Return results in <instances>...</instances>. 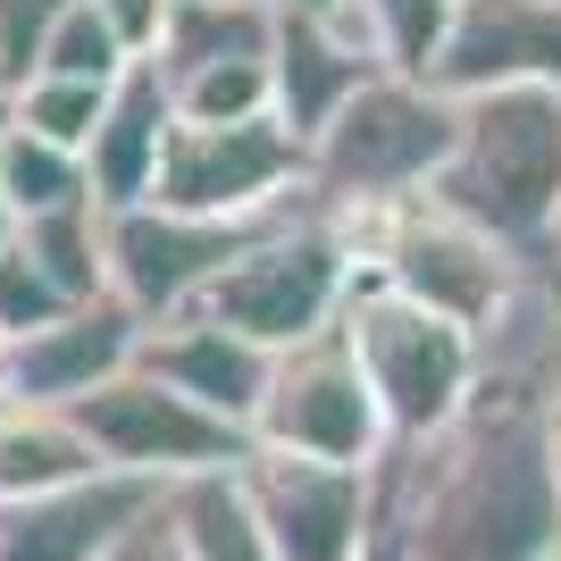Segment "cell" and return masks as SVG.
<instances>
[{
    "label": "cell",
    "mask_w": 561,
    "mask_h": 561,
    "mask_svg": "<svg viewBox=\"0 0 561 561\" xmlns=\"http://www.w3.org/2000/svg\"><path fill=\"white\" fill-rule=\"evenodd\" d=\"M93 9L117 25V43H126V50L142 59V50L160 43V25H168V9H176V0H93Z\"/></svg>",
    "instance_id": "28"
},
{
    "label": "cell",
    "mask_w": 561,
    "mask_h": 561,
    "mask_svg": "<svg viewBox=\"0 0 561 561\" xmlns=\"http://www.w3.org/2000/svg\"><path fill=\"white\" fill-rule=\"evenodd\" d=\"M260 227H268V218H202V210H168V202L110 210V294L135 310L142 328H151V319H176V310H193L210 294V277Z\"/></svg>",
    "instance_id": "10"
},
{
    "label": "cell",
    "mask_w": 561,
    "mask_h": 561,
    "mask_svg": "<svg viewBox=\"0 0 561 561\" xmlns=\"http://www.w3.org/2000/svg\"><path fill=\"white\" fill-rule=\"evenodd\" d=\"M561 537V478L545 453V394L478 386L420 445L377 453L369 561H537Z\"/></svg>",
    "instance_id": "1"
},
{
    "label": "cell",
    "mask_w": 561,
    "mask_h": 561,
    "mask_svg": "<svg viewBox=\"0 0 561 561\" xmlns=\"http://www.w3.org/2000/svg\"><path fill=\"white\" fill-rule=\"evenodd\" d=\"M436 84L453 101L494 84H561V0H461Z\"/></svg>",
    "instance_id": "13"
},
{
    "label": "cell",
    "mask_w": 561,
    "mask_h": 561,
    "mask_svg": "<svg viewBox=\"0 0 561 561\" xmlns=\"http://www.w3.org/2000/svg\"><path fill=\"white\" fill-rule=\"evenodd\" d=\"M310 176V142L285 126L277 110L260 117H227V126H202V117H176V135L160 151V193L168 210H202V218H277L302 202Z\"/></svg>",
    "instance_id": "6"
},
{
    "label": "cell",
    "mask_w": 561,
    "mask_h": 561,
    "mask_svg": "<svg viewBox=\"0 0 561 561\" xmlns=\"http://www.w3.org/2000/svg\"><path fill=\"white\" fill-rule=\"evenodd\" d=\"M68 310V294L25 260V243H9L0 252V344H18V335H34V328H50Z\"/></svg>",
    "instance_id": "27"
},
{
    "label": "cell",
    "mask_w": 561,
    "mask_h": 561,
    "mask_svg": "<svg viewBox=\"0 0 561 561\" xmlns=\"http://www.w3.org/2000/svg\"><path fill=\"white\" fill-rule=\"evenodd\" d=\"M252 445L319 453V461H377L386 453V411H377L369 377H360V352H352L344 319L328 335H310V344L268 352Z\"/></svg>",
    "instance_id": "8"
},
{
    "label": "cell",
    "mask_w": 561,
    "mask_h": 561,
    "mask_svg": "<svg viewBox=\"0 0 561 561\" xmlns=\"http://www.w3.org/2000/svg\"><path fill=\"white\" fill-rule=\"evenodd\" d=\"M461 135V101L427 76L377 68L344 110L310 135V176L302 193L319 210H386V202H420L453 160Z\"/></svg>",
    "instance_id": "3"
},
{
    "label": "cell",
    "mask_w": 561,
    "mask_h": 561,
    "mask_svg": "<svg viewBox=\"0 0 561 561\" xmlns=\"http://www.w3.org/2000/svg\"><path fill=\"white\" fill-rule=\"evenodd\" d=\"M168 528H176V553L185 561H277L268 537H260L252 503L234 486V469H202V478H176L160 494Z\"/></svg>",
    "instance_id": "18"
},
{
    "label": "cell",
    "mask_w": 561,
    "mask_h": 561,
    "mask_svg": "<svg viewBox=\"0 0 561 561\" xmlns=\"http://www.w3.org/2000/svg\"><path fill=\"white\" fill-rule=\"evenodd\" d=\"M9 243H18V210H9V202H0V252H9Z\"/></svg>",
    "instance_id": "32"
},
{
    "label": "cell",
    "mask_w": 561,
    "mask_h": 561,
    "mask_svg": "<svg viewBox=\"0 0 561 561\" xmlns=\"http://www.w3.org/2000/svg\"><path fill=\"white\" fill-rule=\"evenodd\" d=\"M377 25V59L394 76H427L436 84V59H445L453 43V9L461 0H360Z\"/></svg>",
    "instance_id": "23"
},
{
    "label": "cell",
    "mask_w": 561,
    "mask_h": 561,
    "mask_svg": "<svg viewBox=\"0 0 561 561\" xmlns=\"http://www.w3.org/2000/svg\"><path fill=\"white\" fill-rule=\"evenodd\" d=\"M545 453H553V478H561V386L545 394Z\"/></svg>",
    "instance_id": "30"
},
{
    "label": "cell",
    "mask_w": 561,
    "mask_h": 561,
    "mask_svg": "<svg viewBox=\"0 0 561 561\" xmlns=\"http://www.w3.org/2000/svg\"><path fill=\"white\" fill-rule=\"evenodd\" d=\"M110 561H185V553H176V528H168L160 503H151V512H142L135 528L117 537V553H110Z\"/></svg>",
    "instance_id": "29"
},
{
    "label": "cell",
    "mask_w": 561,
    "mask_h": 561,
    "mask_svg": "<svg viewBox=\"0 0 561 561\" xmlns=\"http://www.w3.org/2000/svg\"><path fill=\"white\" fill-rule=\"evenodd\" d=\"M252 9H268V18H319L328 0H252Z\"/></svg>",
    "instance_id": "31"
},
{
    "label": "cell",
    "mask_w": 561,
    "mask_h": 561,
    "mask_svg": "<svg viewBox=\"0 0 561 561\" xmlns=\"http://www.w3.org/2000/svg\"><path fill=\"white\" fill-rule=\"evenodd\" d=\"M68 420L84 427L101 469H126V478H151V486H176V478H202V469H234L252 453V427L202 411L193 394L160 386L151 369H117L110 386L68 402Z\"/></svg>",
    "instance_id": "7"
},
{
    "label": "cell",
    "mask_w": 561,
    "mask_h": 561,
    "mask_svg": "<svg viewBox=\"0 0 561 561\" xmlns=\"http://www.w3.org/2000/svg\"><path fill=\"white\" fill-rule=\"evenodd\" d=\"M68 18V0H0V93H18L25 76H43V50Z\"/></svg>",
    "instance_id": "26"
},
{
    "label": "cell",
    "mask_w": 561,
    "mask_h": 561,
    "mask_svg": "<svg viewBox=\"0 0 561 561\" xmlns=\"http://www.w3.org/2000/svg\"><path fill=\"white\" fill-rule=\"evenodd\" d=\"M93 469H101V453L84 445V427H76L59 402L0 394V503L76 486V478H93Z\"/></svg>",
    "instance_id": "17"
},
{
    "label": "cell",
    "mask_w": 561,
    "mask_h": 561,
    "mask_svg": "<svg viewBox=\"0 0 561 561\" xmlns=\"http://www.w3.org/2000/svg\"><path fill=\"white\" fill-rule=\"evenodd\" d=\"M126 59H135V50L117 43V25L101 18L93 0H68V18H59V34H50V50H43V76H93V84H110Z\"/></svg>",
    "instance_id": "25"
},
{
    "label": "cell",
    "mask_w": 561,
    "mask_h": 561,
    "mask_svg": "<svg viewBox=\"0 0 561 561\" xmlns=\"http://www.w3.org/2000/svg\"><path fill=\"white\" fill-rule=\"evenodd\" d=\"M160 494L168 486H151V478L93 469V478H76V486L0 503V561H110L117 537H126Z\"/></svg>",
    "instance_id": "12"
},
{
    "label": "cell",
    "mask_w": 561,
    "mask_h": 561,
    "mask_svg": "<svg viewBox=\"0 0 561 561\" xmlns=\"http://www.w3.org/2000/svg\"><path fill=\"white\" fill-rule=\"evenodd\" d=\"M234 486H243L277 561H369L377 461H319V453L252 445L234 461Z\"/></svg>",
    "instance_id": "9"
},
{
    "label": "cell",
    "mask_w": 561,
    "mask_h": 561,
    "mask_svg": "<svg viewBox=\"0 0 561 561\" xmlns=\"http://www.w3.org/2000/svg\"><path fill=\"white\" fill-rule=\"evenodd\" d=\"M135 344H142V319L117 294L101 302H68L50 328L18 335L0 352V394H25V402H84L93 386H110L117 369H135Z\"/></svg>",
    "instance_id": "11"
},
{
    "label": "cell",
    "mask_w": 561,
    "mask_h": 561,
    "mask_svg": "<svg viewBox=\"0 0 561 561\" xmlns=\"http://www.w3.org/2000/svg\"><path fill=\"white\" fill-rule=\"evenodd\" d=\"M268 43H277V18L252 0H176L142 59H160V76L176 84V76L218 68V59H268Z\"/></svg>",
    "instance_id": "19"
},
{
    "label": "cell",
    "mask_w": 561,
    "mask_h": 561,
    "mask_svg": "<svg viewBox=\"0 0 561 561\" xmlns=\"http://www.w3.org/2000/svg\"><path fill=\"white\" fill-rule=\"evenodd\" d=\"M110 84H93V76H25L18 93H9V110H18L25 135H50V142H68V151H84L101 110H110Z\"/></svg>",
    "instance_id": "22"
},
{
    "label": "cell",
    "mask_w": 561,
    "mask_h": 561,
    "mask_svg": "<svg viewBox=\"0 0 561 561\" xmlns=\"http://www.w3.org/2000/svg\"><path fill=\"white\" fill-rule=\"evenodd\" d=\"M369 76L377 68H369V59H352L319 18H277V43H268V110H277L302 142L319 135Z\"/></svg>",
    "instance_id": "16"
},
{
    "label": "cell",
    "mask_w": 561,
    "mask_h": 561,
    "mask_svg": "<svg viewBox=\"0 0 561 561\" xmlns=\"http://www.w3.org/2000/svg\"><path fill=\"white\" fill-rule=\"evenodd\" d=\"M0 142H9V93H0Z\"/></svg>",
    "instance_id": "33"
},
{
    "label": "cell",
    "mask_w": 561,
    "mask_h": 561,
    "mask_svg": "<svg viewBox=\"0 0 561 561\" xmlns=\"http://www.w3.org/2000/svg\"><path fill=\"white\" fill-rule=\"evenodd\" d=\"M176 135V84L160 76V59H126L110 84L93 142H84V185L101 210H135L160 193V151Z\"/></svg>",
    "instance_id": "15"
},
{
    "label": "cell",
    "mask_w": 561,
    "mask_h": 561,
    "mask_svg": "<svg viewBox=\"0 0 561 561\" xmlns=\"http://www.w3.org/2000/svg\"><path fill=\"white\" fill-rule=\"evenodd\" d=\"M76 193H93V185H84V151H68V142H50V135H25L18 110H9V142H0V202H9L18 218H34V210L76 202Z\"/></svg>",
    "instance_id": "21"
},
{
    "label": "cell",
    "mask_w": 561,
    "mask_h": 561,
    "mask_svg": "<svg viewBox=\"0 0 561 561\" xmlns=\"http://www.w3.org/2000/svg\"><path fill=\"white\" fill-rule=\"evenodd\" d=\"M268 110V59H218V68L176 76V117L227 126V117H260Z\"/></svg>",
    "instance_id": "24"
},
{
    "label": "cell",
    "mask_w": 561,
    "mask_h": 561,
    "mask_svg": "<svg viewBox=\"0 0 561 561\" xmlns=\"http://www.w3.org/2000/svg\"><path fill=\"white\" fill-rule=\"evenodd\" d=\"M344 335L360 352L377 411H386V445H420V436L453 427L478 394V335L445 310L394 294V285H377V277L352 285Z\"/></svg>",
    "instance_id": "5"
},
{
    "label": "cell",
    "mask_w": 561,
    "mask_h": 561,
    "mask_svg": "<svg viewBox=\"0 0 561 561\" xmlns=\"http://www.w3.org/2000/svg\"><path fill=\"white\" fill-rule=\"evenodd\" d=\"M18 243L68 302H101V294H110V210H101L93 193H76V202H59V210L18 218Z\"/></svg>",
    "instance_id": "20"
},
{
    "label": "cell",
    "mask_w": 561,
    "mask_h": 561,
    "mask_svg": "<svg viewBox=\"0 0 561 561\" xmlns=\"http://www.w3.org/2000/svg\"><path fill=\"white\" fill-rule=\"evenodd\" d=\"M537 561H561V537H553V545H545V553H537Z\"/></svg>",
    "instance_id": "34"
},
{
    "label": "cell",
    "mask_w": 561,
    "mask_h": 561,
    "mask_svg": "<svg viewBox=\"0 0 561 561\" xmlns=\"http://www.w3.org/2000/svg\"><path fill=\"white\" fill-rule=\"evenodd\" d=\"M360 277H369L360 252H352L344 234L310 210V193H302L294 210L268 218V227H260L252 243L218 268L210 294H202L193 310L227 319V328L252 335L260 352H285V344L328 335L335 319H344V302H352V285H360Z\"/></svg>",
    "instance_id": "4"
},
{
    "label": "cell",
    "mask_w": 561,
    "mask_h": 561,
    "mask_svg": "<svg viewBox=\"0 0 561 561\" xmlns=\"http://www.w3.org/2000/svg\"><path fill=\"white\" fill-rule=\"evenodd\" d=\"M427 193L519 260H545L561 243V84L461 93V135Z\"/></svg>",
    "instance_id": "2"
},
{
    "label": "cell",
    "mask_w": 561,
    "mask_h": 561,
    "mask_svg": "<svg viewBox=\"0 0 561 561\" xmlns=\"http://www.w3.org/2000/svg\"><path fill=\"white\" fill-rule=\"evenodd\" d=\"M135 369H151L160 386L193 394L202 411H218V420L252 427L260 386H268V352H260L252 335H234L227 319H210V310H176V319H151V328H142Z\"/></svg>",
    "instance_id": "14"
}]
</instances>
